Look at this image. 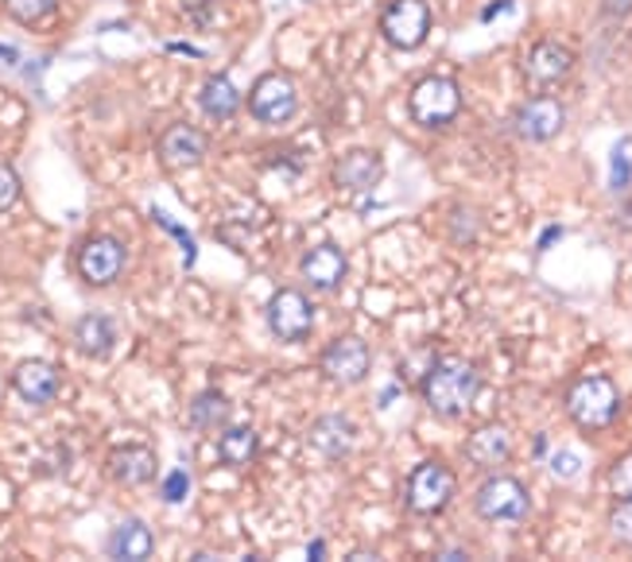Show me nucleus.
<instances>
[{
	"mask_svg": "<svg viewBox=\"0 0 632 562\" xmlns=\"http://www.w3.org/2000/svg\"><path fill=\"white\" fill-rule=\"evenodd\" d=\"M423 403L439 419H462L481 392V369L465 358H439L420 380Z\"/></svg>",
	"mask_w": 632,
	"mask_h": 562,
	"instance_id": "nucleus-1",
	"label": "nucleus"
},
{
	"mask_svg": "<svg viewBox=\"0 0 632 562\" xmlns=\"http://www.w3.org/2000/svg\"><path fill=\"white\" fill-rule=\"evenodd\" d=\"M566 415H571L582 431H605V426L621 415V388L602 373L574 380L571 392H566Z\"/></svg>",
	"mask_w": 632,
	"mask_h": 562,
	"instance_id": "nucleus-2",
	"label": "nucleus"
},
{
	"mask_svg": "<svg viewBox=\"0 0 632 562\" xmlns=\"http://www.w3.org/2000/svg\"><path fill=\"white\" fill-rule=\"evenodd\" d=\"M473 512H478L485 524H520L532 512V496H528V485L520 478H509V473H493L478 485L473 493Z\"/></svg>",
	"mask_w": 632,
	"mask_h": 562,
	"instance_id": "nucleus-3",
	"label": "nucleus"
},
{
	"mask_svg": "<svg viewBox=\"0 0 632 562\" xmlns=\"http://www.w3.org/2000/svg\"><path fill=\"white\" fill-rule=\"evenodd\" d=\"M408 109H412V121L423 124V129H447L462 113V90H458L454 78L431 74L423 82H415Z\"/></svg>",
	"mask_w": 632,
	"mask_h": 562,
	"instance_id": "nucleus-4",
	"label": "nucleus"
},
{
	"mask_svg": "<svg viewBox=\"0 0 632 562\" xmlns=\"http://www.w3.org/2000/svg\"><path fill=\"white\" fill-rule=\"evenodd\" d=\"M458 493V478L450 465L442 462H423L412 470V478H408V509L415 512V516H439V512H447V504L454 501Z\"/></svg>",
	"mask_w": 632,
	"mask_h": 562,
	"instance_id": "nucleus-5",
	"label": "nucleus"
},
{
	"mask_svg": "<svg viewBox=\"0 0 632 562\" xmlns=\"http://www.w3.org/2000/svg\"><path fill=\"white\" fill-rule=\"evenodd\" d=\"M381 36L397 51H415L431 36V4L427 0H392L381 12Z\"/></svg>",
	"mask_w": 632,
	"mask_h": 562,
	"instance_id": "nucleus-6",
	"label": "nucleus"
},
{
	"mask_svg": "<svg viewBox=\"0 0 632 562\" xmlns=\"http://www.w3.org/2000/svg\"><path fill=\"white\" fill-rule=\"evenodd\" d=\"M268 314V330H272L280 342H303L314 330V303L303 295L299 288H280L264 307Z\"/></svg>",
	"mask_w": 632,
	"mask_h": 562,
	"instance_id": "nucleus-7",
	"label": "nucleus"
},
{
	"mask_svg": "<svg viewBox=\"0 0 632 562\" xmlns=\"http://www.w3.org/2000/svg\"><path fill=\"white\" fill-rule=\"evenodd\" d=\"M249 113L260 124H288L299 113V93L288 74H264L249 90Z\"/></svg>",
	"mask_w": 632,
	"mask_h": 562,
	"instance_id": "nucleus-8",
	"label": "nucleus"
},
{
	"mask_svg": "<svg viewBox=\"0 0 632 562\" xmlns=\"http://www.w3.org/2000/svg\"><path fill=\"white\" fill-rule=\"evenodd\" d=\"M124 260H129V252H124V244L117 241V237H90V241L78 249V275H82L90 288H109V283L121 280L124 272Z\"/></svg>",
	"mask_w": 632,
	"mask_h": 562,
	"instance_id": "nucleus-9",
	"label": "nucleus"
},
{
	"mask_svg": "<svg viewBox=\"0 0 632 562\" xmlns=\"http://www.w3.org/2000/svg\"><path fill=\"white\" fill-rule=\"evenodd\" d=\"M566 124V109L559 98H551V93H540V98H528L524 106L516 109V117H512V129H516L520 140H528V144H548V140H555L559 132H563Z\"/></svg>",
	"mask_w": 632,
	"mask_h": 562,
	"instance_id": "nucleus-10",
	"label": "nucleus"
},
{
	"mask_svg": "<svg viewBox=\"0 0 632 562\" xmlns=\"http://www.w3.org/2000/svg\"><path fill=\"white\" fill-rule=\"evenodd\" d=\"M369 369H373V350H369V342H361V338L353 334L338 338V342L322 353V377L342 388L361 384V380L369 377Z\"/></svg>",
	"mask_w": 632,
	"mask_h": 562,
	"instance_id": "nucleus-11",
	"label": "nucleus"
},
{
	"mask_svg": "<svg viewBox=\"0 0 632 562\" xmlns=\"http://www.w3.org/2000/svg\"><path fill=\"white\" fill-rule=\"evenodd\" d=\"M345 272H350V260H345V252L338 249V244H314L311 252H307L303 260H299V275H303V283L311 291H338L345 280Z\"/></svg>",
	"mask_w": 632,
	"mask_h": 562,
	"instance_id": "nucleus-12",
	"label": "nucleus"
},
{
	"mask_svg": "<svg viewBox=\"0 0 632 562\" xmlns=\"http://www.w3.org/2000/svg\"><path fill=\"white\" fill-rule=\"evenodd\" d=\"M574 70V51L566 43H559V39H543V43H535L532 51H528V62H524V74L532 86H559L566 74Z\"/></svg>",
	"mask_w": 632,
	"mask_h": 562,
	"instance_id": "nucleus-13",
	"label": "nucleus"
},
{
	"mask_svg": "<svg viewBox=\"0 0 632 562\" xmlns=\"http://www.w3.org/2000/svg\"><path fill=\"white\" fill-rule=\"evenodd\" d=\"M210 152V140L202 137L194 124H171L168 132L160 137V160L163 168L171 171H187V168H199Z\"/></svg>",
	"mask_w": 632,
	"mask_h": 562,
	"instance_id": "nucleus-14",
	"label": "nucleus"
},
{
	"mask_svg": "<svg viewBox=\"0 0 632 562\" xmlns=\"http://www.w3.org/2000/svg\"><path fill=\"white\" fill-rule=\"evenodd\" d=\"M109 478L124 489H140V485H152L156 473H160V462L148 446H113L109 450V462H106Z\"/></svg>",
	"mask_w": 632,
	"mask_h": 562,
	"instance_id": "nucleus-15",
	"label": "nucleus"
},
{
	"mask_svg": "<svg viewBox=\"0 0 632 562\" xmlns=\"http://www.w3.org/2000/svg\"><path fill=\"white\" fill-rule=\"evenodd\" d=\"M12 388L16 395H20L23 403H31V408H47V403L59 395V369L51 365V361H20L12 373Z\"/></svg>",
	"mask_w": 632,
	"mask_h": 562,
	"instance_id": "nucleus-16",
	"label": "nucleus"
},
{
	"mask_svg": "<svg viewBox=\"0 0 632 562\" xmlns=\"http://www.w3.org/2000/svg\"><path fill=\"white\" fill-rule=\"evenodd\" d=\"M465 458H470V465H478V470L496 473L512 458V434H509V426H501V423L478 426V431L465 439Z\"/></svg>",
	"mask_w": 632,
	"mask_h": 562,
	"instance_id": "nucleus-17",
	"label": "nucleus"
},
{
	"mask_svg": "<svg viewBox=\"0 0 632 562\" xmlns=\"http://www.w3.org/2000/svg\"><path fill=\"white\" fill-rule=\"evenodd\" d=\"M381 175H384L381 155L369 152V148H353V152H345L342 160L334 163V183L342 190H358V194L373 190L381 183Z\"/></svg>",
	"mask_w": 632,
	"mask_h": 562,
	"instance_id": "nucleus-18",
	"label": "nucleus"
},
{
	"mask_svg": "<svg viewBox=\"0 0 632 562\" xmlns=\"http://www.w3.org/2000/svg\"><path fill=\"white\" fill-rule=\"evenodd\" d=\"M311 446L319 450L322 458H345L353 450V442H358V431H353V423L345 415H322V419H314V426H311Z\"/></svg>",
	"mask_w": 632,
	"mask_h": 562,
	"instance_id": "nucleus-19",
	"label": "nucleus"
},
{
	"mask_svg": "<svg viewBox=\"0 0 632 562\" xmlns=\"http://www.w3.org/2000/svg\"><path fill=\"white\" fill-rule=\"evenodd\" d=\"M74 345L86 353V358H109L117 345V322L109 314H82L74 322Z\"/></svg>",
	"mask_w": 632,
	"mask_h": 562,
	"instance_id": "nucleus-20",
	"label": "nucleus"
},
{
	"mask_svg": "<svg viewBox=\"0 0 632 562\" xmlns=\"http://www.w3.org/2000/svg\"><path fill=\"white\" fill-rule=\"evenodd\" d=\"M156 540L148 532L144 520H124L113 535H109V555L121 559V562H140V559H152Z\"/></svg>",
	"mask_w": 632,
	"mask_h": 562,
	"instance_id": "nucleus-21",
	"label": "nucleus"
},
{
	"mask_svg": "<svg viewBox=\"0 0 632 562\" xmlns=\"http://www.w3.org/2000/svg\"><path fill=\"white\" fill-rule=\"evenodd\" d=\"M199 106L207 109V117H213V121H229V117H237V109H241V93H237V86L229 82L225 74H213L207 78V86H202Z\"/></svg>",
	"mask_w": 632,
	"mask_h": 562,
	"instance_id": "nucleus-22",
	"label": "nucleus"
},
{
	"mask_svg": "<svg viewBox=\"0 0 632 562\" xmlns=\"http://www.w3.org/2000/svg\"><path fill=\"white\" fill-rule=\"evenodd\" d=\"M260 450V439L252 426H221V439H218V454L225 465H233V470H241V465H249L252 458H257Z\"/></svg>",
	"mask_w": 632,
	"mask_h": 562,
	"instance_id": "nucleus-23",
	"label": "nucleus"
},
{
	"mask_svg": "<svg viewBox=\"0 0 632 562\" xmlns=\"http://www.w3.org/2000/svg\"><path fill=\"white\" fill-rule=\"evenodd\" d=\"M191 423L199 426V431H218V426H225L229 423V400L221 392H213V388L202 395H194Z\"/></svg>",
	"mask_w": 632,
	"mask_h": 562,
	"instance_id": "nucleus-24",
	"label": "nucleus"
},
{
	"mask_svg": "<svg viewBox=\"0 0 632 562\" xmlns=\"http://www.w3.org/2000/svg\"><path fill=\"white\" fill-rule=\"evenodd\" d=\"M8 16H12L16 23H28V28H36V23H43L47 16H54V8H59V0H4Z\"/></svg>",
	"mask_w": 632,
	"mask_h": 562,
	"instance_id": "nucleus-25",
	"label": "nucleus"
},
{
	"mask_svg": "<svg viewBox=\"0 0 632 562\" xmlns=\"http://www.w3.org/2000/svg\"><path fill=\"white\" fill-rule=\"evenodd\" d=\"M610 535L621 548H632V496H618L610 509Z\"/></svg>",
	"mask_w": 632,
	"mask_h": 562,
	"instance_id": "nucleus-26",
	"label": "nucleus"
},
{
	"mask_svg": "<svg viewBox=\"0 0 632 562\" xmlns=\"http://www.w3.org/2000/svg\"><path fill=\"white\" fill-rule=\"evenodd\" d=\"M610 493L613 496H632V454L618 458L610 470Z\"/></svg>",
	"mask_w": 632,
	"mask_h": 562,
	"instance_id": "nucleus-27",
	"label": "nucleus"
},
{
	"mask_svg": "<svg viewBox=\"0 0 632 562\" xmlns=\"http://www.w3.org/2000/svg\"><path fill=\"white\" fill-rule=\"evenodd\" d=\"M16 202H20V175L8 163H0V213L12 210Z\"/></svg>",
	"mask_w": 632,
	"mask_h": 562,
	"instance_id": "nucleus-28",
	"label": "nucleus"
},
{
	"mask_svg": "<svg viewBox=\"0 0 632 562\" xmlns=\"http://www.w3.org/2000/svg\"><path fill=\"white\" fill-rule=\"evenodd\" d=\"M632 140H621L618 152H613V190L629 187V168H632Z\"/></svg>",
	"mask_w": 632,
	"mask_h": 562,
	"instance_id": "nucleus-29",
	"label": "nucleus"
},
{
	"mask_svg": "<svg viewBox=\"0 0 632 562\" xmlns=\"http://www.w3.org/2000/svg\"><path fill=\"white\" fill-rule=\"evenodd\" d=\"M187 489H191V478H187L183 470H175L168 481H163V501H168V504L187 501Z\"/></svg>",
	"mask_w": 632,
	"mask_h": 562,
	"instance_id": "nucleus-30",
	"label": "nucleus"
},
{
	"mask_svg": "<svg viewBox=\"0 0 632 562\" xmlns=\"http://www.w3.org/2000/svg\"><path fill=\"white\" fill-rule=\"evenodd\" d=\"M579 470H582V462L574 454H555V458H551V473H555V478H574Z\"/></svg>",
	"mask_w": 632,
	"mask_h": 562,
	"instance_id": "nucleus-31",
	"label": "nucleus"
},
{
	"mask_svg": "<svg viewBox=\"0 0 632 562\" xmlns=\"http://www.w3.org/2000/svg\"><path fill=\"white\" fill-rule=\"evenodd\" d=\"M439 559H470V551L454 548V551H439Z\"/></svg>",
	"mask_w": 632,
	"mask_h": 562,
	"instance_id": "nucleus-32",
	"label": "nucleus"
}]
</instances>
